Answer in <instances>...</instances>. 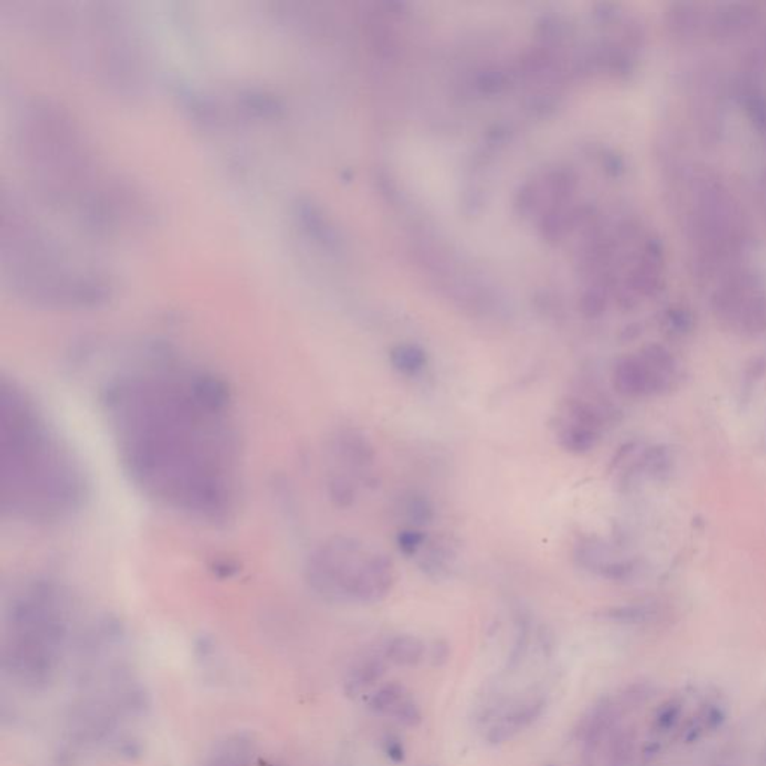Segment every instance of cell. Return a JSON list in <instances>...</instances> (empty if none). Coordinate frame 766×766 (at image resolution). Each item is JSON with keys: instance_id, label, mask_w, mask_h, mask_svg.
<instances>
[{"instance_id": "obj_1", "label": "cell", "mask_w": 766, "mask_h": 766, "mask_svg": "<svg viewBox=\"0 0 766 766\" xmlns=\"http://www.w3.org/2000/svg\"><path fill=\"white\" fill-rule=\"evenodd\" d=\"M121 454L140 487L199 517L231 508L236 445L224 391L192 372H138L108 395Z\"/></svg>"}, {"instance_id": "obj_2", "label": "cell", "mask_w": 766, "mask_h": 766, "mask_svg": "<svg viewBox=\"0 0 766 766\" xmlns=\"http://www.w3.org/2000/svg\"><path fill=\"white\" fill-rule=\"evenodd\" d=\"M0 456L5 510L51 519L79 505L77 467L34 404L16 388H2L0 395Z\"/></svg>"}, {"instance_id": "obj_3", "label": "cell", "mask_w": 766, "mask_h": 766, "mask_svg": "<svg viewBox=\"0 0 766 766\" xmlns=\"http://www.w3.org/2000/svg\"><path fill=\"white\" fill-rule=\"evenodd\" d=\"M69 642V609L48 588H34L13 602L5 624L2 667L29 692L53 684Z\"/></svg>"}, {"instance_id": "obj_4", "label": "cell", "mask_w": 766, "mask_h": 766, "mask_svg": "<svg viewBox=\"0 0 766 766\" xmlns=\"http://www.w3.org/2000/svg\"><path fill=\"white\" fill-rule=\"evenodd\" d=\"M370 552L353 538L334 536L309 560L307 580L327 601L353 603V594Z\"/></svg>"}, {"instance_id": "obj_5", "label": "cell", "mask_w": 766, "mask_h": 766, "mask_svg": "<svg viewBox=\"0 0 766 766\" xmlns=\"http://www.w3.org/2000/svg\"><path fill=\"white\" fill-rule=\"evenodd\" d=\"M397 580L393 560L382 552H370L369 560L361 572L353 603L373 605L388 597Z\"/></svg>"}, {"instance_id": "obj_6", "label": "cell", "mask_w": 766, "mask_h": 766, "mask_svg": "<svg viewBox=\"0 0 766 766\" xmlns=\"http://www.w3.org/2000/svg\"><path fill=\"white\" fill-rule=\"evenodd\" d=\"M614 390L625 398H644L666 393L645 361L641 357H623L613 370Z\"/></svg>"}, {"instance_id": "obj_7", "label": "cell", "mask_w": 766, "mask_h": 766, "mask_svg": "<svg viewBox=\"0 0 766 766\" xmlns=\"http://www.w3.org/2000/svg\"><path fill=\"white\" fill-rule=\"evenodd\" d=\"M418 555V566L424 575L433 581H444L451 576L458 552L451 539L440 536L427 540Z\"/></svg>"}, {"instance_id": "obj_8", "label": "cell", "mask_w": 766, "mask_h": 766, "mask_svg": "<svg viewBox=\"0 0 766 766\" xmlns=\"http://www.w3.org/2000/svg\"><path fill=\"white\" fill-rule=\"evenodd\" d=\"M204 766H257L255 742L247 733H234L217 742Z\"/></svg>"}, {"instance_id": "obj_9", "label": "cell", "mask_w": 766, "mask_h": 766, "mask_svg": "<svg viewBox=\"0 0 766 766\" xmlns=\"http://www.w3.org/2000/svg\"><path fill=\"white\" fill-rule=\"evenodd\" d=\"M543 708H545V702L535 700V702L522 705L519 708L514 709L498 725L494 726L493 729L489 730L488 741L493 742V744H501L508 740H512L518 732H521L522 729L533 725L540 717V714L543 713Z\"/></svg>"}, {"instance_id": "obj_10", "label": "cell", "mask_w": 766, "mask_h": 766, "mask_svg": "<svg viewBox=\"0 0 766 766\" xmlns=\"http://www.w3.org/2000/svg\"><path fill=\"white\" fill-rule=\"evenodd\" d=\"M340 456L352 467L369 468L376 461V449L367 435L358 430H344L337 437Z\"/></svg>"}, {"instance_id": "obj_11", "label": "cell", "mask_w": 766, "mask_h": 766, "mask_svg": "<svg viewBox=\"0 0 766 766\" xmlns=\"http://www.w3.org/2000/svg\"><path fill=\"white\" fill-rule=\"evenodd\" d=\"M557 440L564 451L581 456V454L593 451L597 446V444L601 442V431L561 419V423L557 427Z\"/></svg>"}, {"instance_id": "obj_12", "label": "cell", "mask_w": 766, "mask_h": 766, "mask_svg": "<svg viewBox=\"0 0 766 766\" xmlns=\"http://www.w3.org/2000/svg\"><path fill=\"white\" fill-rule=\"evenodd\" d=\"M561 412L566 421L580 424L593 430L602 431L605 427L608 410L599 406L596 403L587 402L580 397L564 398L561 402Z\"/></svg>"}, {"instance_id": "obj_13", "label": "cell", "mask_w": 766, "mask_h": 766, "mask_svg": "<svg viewBox=\"0 0 766 766\" xmlns=\"http://www.w3.org/2000/svg\"><path fill=\"white\" fill-rule=\"evenodd\" d=\"M642 360L650 367L651 372L662 382L665 390H671L678 379V365L676 358L667 349L660 344H648L642 349Z\"/></svg>"}, {"instance_id": "obj_14", "label": "cell", "mask_w": 766, "mask_h": 766, "mask_svg": "<svg viewBox=\"0 0 766 766\" xmlns=\"http://www.w3.org/2000/svg\"><path fill=\"white\" fill-rule=\"evenodd\" d=\"M425 655V645L414 635H398L386 646V659L403 667L416 666Z\"/></svg>"}, {"instance_id": "obj_15", "label": "cell", "mask_w": 766, "mask_h": 766, "mask_svg": "<svg viewBox=\"0 0 766 766\" xmlns=\"http://www.w3.org/2000/svg\"><path fill=\"white\" fill-rule=\"evenodd\" d=\"M386 674V663L377 657H369L358 663L349 674L346 681V692L357 696L381 681Z\"/></svg>"}, {"instance_id": "obj_16", "label": "cell", "mask_w": 766, "mask_h": 766, "mask_svg": "<svg viewBox=\"0 0 766 766\" xmlns=\"http://www.w3.org/2000/svg\"><path fill=\"white\" fill-rule=\"evenodd\" d=\"M390 361L398 373L414 376L427 365V353L418 344H398L391 351Z\"/></svg>"}, {"instance_id": "obj_17", "label": "cell", "mask_w": 766, "mask_h": 766, "mask_svg": "<svg viewBox=\"0 0 766 766\" xmlns=\"http://www.w3.org/2000/svg\"><path fill=\"white\" fill-rule=\"evenodd\" d=\"M407 690L403 684L393 681V683L382 686L370 699V709L382 716H393L398 705L407 698Z\"/></svg>"}, {"instance_id": "obj_18", "label": "cell", "mask_w": 766, "mask_h": 766, "mask_svg": "<svg viewBox=\"0 0 766 766\" xmlns=\"http://www.w3.org/2000/svg\"><path fill=\"white\" fill-rule=\"evenodd\" d=\"M611 723H613V709H611V707L606 704L596 707L592 716L588 717L587 723L584 726V732H582L585 749H594L599 744V741H601L602 737H603V733L611 726Z\"/></svg>"}, {"instance_id": "obj_19", "label": "cell", "mask_w": 766, "mask_h": 766, "mask_svg": "<svg viewBox=\"0 0 766 766\" xmlns=\"http://www.w3.org/2000/svg\"><path fill=\"white\" fill-rule=\"evenodd\" d=\"M404 510H406L409 521L414 527L428 526L433 521V518H435V510H433L431 501L425 496H421V494H412L407 498Z\"/></svg>"}, {"instance_id": "obj_20", "label": "cell", "mask_w": 766, "mask_h": 766, "mask_svg": "<svg viewBox=\"0 0 766 766\" xmlns=\"http://www.w3.org/2000/svg\"><path fill=\"white\" fill-rule=\"evenodd\" d=\"M330 496L339 508H351L357 498V487L349 477H332L330 482Z\"/></svg>"}, {"instance_id": "obj_21", "label": "cell", "mask_w": 766, "mask_h": 766, "mask_svg": "<svg viewBox=\"0 0 766 766\" xmlns=\"http://www.w3.org/2000/svg\"><path fill=\"white\" fill-rule=\"evenodd\" d=\"M667 461H669V454L665 447H650L641 456L639 467H641L642 472L650 473L653 477H659L662 473L666 472Z\"/></svg>"}, {"instance_id": "obj_22", "label": "cell", "mask_w": 766, "mask_h": 766, "mask_svg": "<svg viewBox=\"0 0 766 766\" xmlns=\"http://www.w3.org/2000/svg\"><path fill=\"white\" fill-rule=\"evenodd\" d=\"M425 542H427V536L418 529H407V530L400 531L397 536L398 550L406 557L418 555Z\"/></svg>"}, {"instance_id": "obj_23", "label": "cell", "mask_w": 766, "mask_h": 766, "mask_svg": "<svg viewBox=\"0 0 766 766\" xmlns=\"http://www.w3.org/2000/svg\"><path fill=\"white\" fill-rule=\"evenodd\" d=\"M638 566L635 560H620V561H608L602 563L597 572L601 576L611 581H625L635 575Z\"/></svg>"}, {"instance_id": "obj_24", "label": "cell", "mask_w": 766, "mask_h": 766, "mask_svg": "<svg viewBox=\"0 0 766 766\" xmlns=\"http://www.w3.org/2000/svg\"><path fill=\"white\" fill-rule=\"evenodd\" d=\"M393 717L400 725L406 726V728H416L423 721V713H421L419 705L414 699H410L409 696L403 700L402 704L398 705L397 709L393 713Z\"/></svg>"}, {"instance_id": "obj_25", "label": "cell", "mask_w": 766, "mask_h": 766, "mask_svg": "<svg viewBox=\"0 0 766 766\" xmlns=\"http://www.w3.org/2000/svg\"><path fill=\"white\" fill-rule=\"evenodd\" d=\"M603 615L614 622L636 623L645 620L650 615V609L638 605L618 606L608 609Z\"/></svg>"}, {"instance_id": "obj_26", "label": "cell", "mask_w": 766, "mask_h": 766, "mask_svg": "<svg viewBox=\"0 0 766 766\" xmlns=\"http://www.w3.org/2000/svg\"><path fill=\"white\" fill-rule=\"evenodd\" d=\"M383 751H385L386 756L393 761V762L400 763L404 761V756H406V751H404V746H403V742L400 741V738L395 737V735H388L383 740Z\"/></svg>"}, {"instance_id": "obj_27", "label": "cell", "mask_w": 766, "mask_h": 766, "mask_svg": "<svg viewBox=\"0 0 766 766\" xmlns=\"http://www.w3.org/2000/svg\"><path fill=\"white\" fill-rule=\"evenodd\" d=\"M672 327L676 328L677 331H687L688 328L692 327V320L686 311H672L669 315Z\"/></svg>"}, {"instance_id": "obj_28", "label": "cell", "mask_w": 766, "mask_h": 766, "mask_svg": "<svg viewBox=\"0 0 766 766\" xmlns=\"http://www.w3.org/2000/svg\"><path fill=\"white\" fill-rule=\"evenodd\" d=\"M634 446V444H627L624 445V446L620 447V449H618L617 456H614L613 464H611V466H613V467H615V466H618V464L622 463V461L624 460L625 456H629L630 452H632Z\"/></svg>"}]
</instances>
